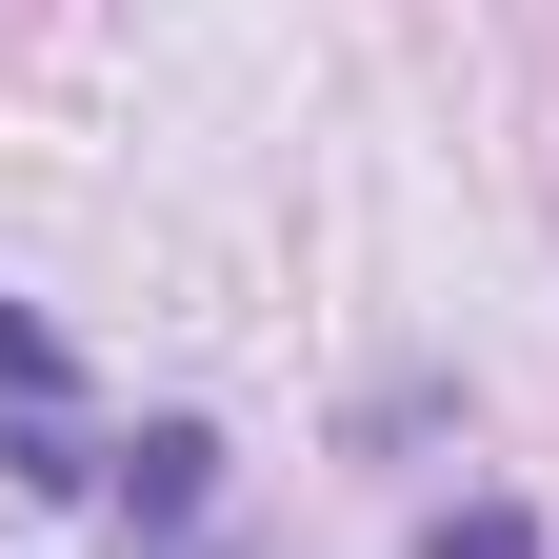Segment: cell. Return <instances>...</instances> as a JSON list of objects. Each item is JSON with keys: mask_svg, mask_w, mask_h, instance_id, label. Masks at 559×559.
<instances>
[{"mask_svg": "<svg viewBox=\"0 0 559 559\" xmlns=\"http://www.w3.org/2000/svg\"><path fill=\"white\" fill-rule=\"evenodd\" d=\"M200 500H221V419H140L120 440V520L160 559H200Z\"/></svg>", "mask_w": 559, "mask_h": 559, "instance_id": "1", "label": "cell"}, {"mask_svg": "<svg viewBox=\"0 0 559 559\" xmlns=\"http://www.w3.org/2000/svg\"><path fill=\"white\" fill-rule=\"evenodd\" d=\"M400 559H559V539H539V500L460 479V500H419V539H400Z\"/></svg>", "mask_w": 559, "mask_h": 559, "instance_id": "2", "label": "cell"}, {"mask_svg": "<svg viewBox=\"0 0 559 559\" xmlns=\"http://www.w3.org/2000/svg\"><path fill=\"white\" fill-rule=\"evenodd\" d=\"M0 419H81V360H60L40 300H0Z\"/></svg>", "mask_w": 559, "mask_h": 559, "instance_id": "3", "label": "cell"}, {"mask_svg": "<svg viewBox=\"0 0 559 559\" xmlns=\"http://www.w3.org/2000/svg\"><path fill=\"white\" fill-rule=\"evenodd\" d=\"M0 479H21V500H81L100 440H81V419H0Z\"/></svg>", "mask_w": 559, "mask_h": 559, "instance_id": "4", "label": "cell"}]
</instances>
